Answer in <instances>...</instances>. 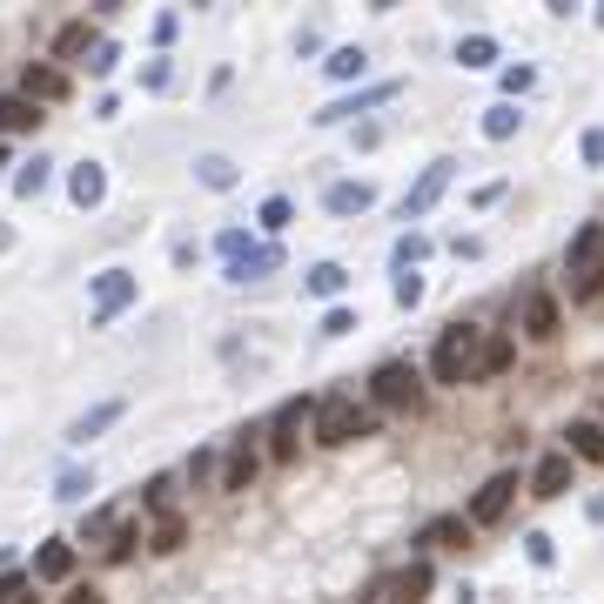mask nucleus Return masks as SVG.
I'll return each mask as SVG.
<instances>
[{"instance_id":"nucleus-1","label":"nucleus","mask_w":604,"mask_h":604,"mask_svg":"<svg viewBox=\"0 0 604 604\" xmlns=\"http://www.w3.org/2000/svg\"><path fill=\"white\" fill-rule=\"evenodd\" d=\"M423 397H430V383H423L417 363L390 356V363H376V369H369V410H376V417H417Z\"/></svg>"},{"instance_id":"nucleus-2","label":"nucleus","mask_w":604,"mask_h":604,"mask_svg":"<svg viewBox=\"0 0 604 604\" xmlns=\"http://www.w3.org/2000/svg\"><path fill=\"white\" fill-rule=\"evenodd\" d=\"M477 356H483V329L451 322L430 350V383L436 390H464V383H477Z\"/></svg>"},{"instance_id":"nucleus-3","label":"nucleus","mask_w":604,"mask_h":604,"mask_svg":"<svg viewBox=\"0 0 604 604\" xmlns=\"http://www.w3.org/2000/svg\"><path fill=\"white\" fill-rule=\"evenodd\" d=\"M383 417L376 410H356V397L350 390H329V397H316V417H309V436L322 451H343V444H356V436H369Z\"/></svg>"},{"instance_id":"nucleus-4","label":"nucleus","mask_w":604,"mask_h":604,"mask_svg":"<svg viewBox=\"0 0 604 604\" xmlns=\"http://www.w3.org/2000/svg\"><path fill=\"white\" fill-rule=\"evenodd\" d=\"M141 303V276L135 269H101V276H88V329H107V322H122L128 309Z\"/></svg>"},{"instance_id":"nucleus-5","label":"nucleus","mask_w":604,"mask_h":604,"mask_svg":"<svg viewBox=\"0 0 604 604\" xmlns=\"http://www.w3.org/2000/svg\"><path fill=\"white\" fill-rule=\"evenodd\" d=\"M403 94V81H369V88H350V94H337V101H322L316 107V128H343V122H356V115H369V107H383V101H397Z\"/></svg>"},{"instance_id":"nucleus-6","label":"nucleus","mask_w":604,"mask_h":604,"mask_svg":"<svg viewBox=\"0 0 604 604\" xmlns=\"http://www.w3.org/2000/svg\"><path fill=\"white\" fill-rule=\"evenodd\" d=\"M451 182H457V161H451V155H436L430 169H423V175H417V182L403 189L397 215H403V223H423V215H430L436 202H444V189H451Z\"/></svg>"},{"instance_id":"nucleus-7","label":"nucleus","mask_w":604,"mask_h":604,"mask_svg":"<svg viewBox=\"0 0 604 604\" xmlns=\"http://www.w3.org/2000/svg\"><path fill=\"white\" fill-rule=\"evenodd\" d=\"M517 490H524V483H517V470L483 477V483H477V498H470V511H464V517H470V531L504 524V517H511V504H517Z\"/></svg>"},{"instance_id":"nucleus-8","label":"nucleus","mask_w":604,"mask_h":604,"mask_svg":"<svg viewBox=\"0 0 604 604\" xmlns=\"http://www.w3.org/2000/svg\"><path fill=\"white\" fill-rule=\"evenodd\" d=\"M430 584H436L430 558H410L403 571H390V578L369 584V604H376V597H383V604H430Z\"/></svg>"},{"instance_id":"nucleus-9","label":"nucleus","mask_w":604,"mask_h":604,"mask_svg":"<svg viewBox=\"0 0 604 604\" xmlns=\"http://www.w3.org/2000/svg\"><path fill=\"white\" fill-rule=\"evenodd\" d=\"M316 417V397H289L276 417H269V464H296V436Z\"/></svg>"},{"instance_id":"nucleus-10","label":"nucleus","mask_w":604,"mask_h":604,"mask_svg":"<svg viewBox=\"0 0 604 604\" xmlns=\"http://www.w3.org/2000/svg\"><path fill=\"white\" fill-rule=\"evenodd\" d=\"M75 565H81V544H75V537H41L27 578H34V584H75Z\"/></svg>"},{"instance_id":"nucleus-11","label":"nucleus","mask_w":604,"mask_h":604,"mask_svg":"<svg viewBox=\"0 0 604 604\" xmlns=\"http://www.w3.org/2000/svg\"><path fill=\"white\" fill-rule=\"evenodd\" d=\"M255 470H262V451H255V430H242L236 444L223 451V477H215V490H223V498H242V490L255 483Z\"/></svg>"},{"instance_id":"nucleus-12","label":"nucleus","mask_w":604,"mask_h":604,"mask_svg":"<svg viewBox=\"0 0 604 604\" xmlns=\"http://www.w3.org/2000/svg\"><path fill=\"white\" fill-rule=\"evenodd\" d=\"M14 94L34 101V107H54V101H68V94H75V81H68V68H54V61H27Z\"/></svg>"},{"instance_id":"nucleus-13","label":"nucleus","mask_w":604,"mask_h":604,"mask_svg":"<svg viewBox=\"0 0 604 604\" xmlns=\"http://www.w3.org/2000/svg\"><path fill=\"white\" fill-rule=\"evenodd\" d=\"M571 490H578V464H571L565 451L537 457V470H531V498H544V504H551V498H571Z\"/></svg>"},{"instance_id":"nucleus-14","label":"nucleus","mask_w":604,"mask_h":604,"mask_svg":"<svg viewBox=\"0 0 604 604\" xmlns=\"http://www.w3.org/2000/svg\"><path fill=\"white\" fill-rule=\"evenodd\" d=\"M128 417V403L122 397H107V403H94V410H81L75 423H68V451H88L94 444V436H107V430H115Z\"/></svg>"},{"instance_id":"nucleus-15","label":"nucleus","mask_w":604,"mask_h":604,"mask_svg":"<svg viewBox=\"0 0 604 604\" xmlns=\"http://www.w3.org/2000/svg\"><path fill=\"white\" fill-rule=\"evenodd\" d=\"M94 47H101V27H94V21L81 14V21H68L61 34H54V47H47V61H54V68H68V61H88Z\"/></svg>"},{"instance_id":"nucleus-16","label":"nucleus","mask_w":604,"mask_h":604,"mask_svg":"<svg viewBox=\"0 0 604 604\" xmlns=\"http://www.w3.org/2000/svg\"><path fill=\"white\" fill-rule=\"evenodd\" d=\"M457 544H470V517H464V511H444V517H430V524L417 531V558H430V551H457Z\"/></svg>"},{"instance_id":"nucleus-17","label":"nucleus","mask_w":604,"mask_h":604,"mask_svg":"<svg viewBox=\"0 0 604 604\" xmlns=\"http://www.w3.org/2000/svg\"><path fill=\"white\" fill-rule=\"evenodd\" d=\"M276 269H283V242H255L242 262H229V269H223V283L249 289V283H262V276H276Z\"/></svg>"},{"instance_id":"nucleus-18","label":"nucleus","mask_w":604,"mask_h":604,"mask_svg":"<svg viewBox=\"0 0 604 604\" xmlns=\"http://www.w3.org/2000/svg\"><path fill=\"white\" fill-rule=\"evenodd\" d=\"M558 322H565V303H558L551 289H531V296H524V337H531V343H551Z\"/></svg>"},{"instance_id":"nucleus-19","label":"nucleus","mask_w":604,"mask_h":604,"mask_svg":"<svg viewBox=\"0 0 604 604\" xmlns=\"http://www.w3.org/2000/svg\"><path fill=\"white\" fill-rule=\"evenodd\" d=\"M68 202L75 208H101L107 202V161H75L68 169Z\"/></svg>"},{"instance_id":"nucleus-20","label":"nucleus","mask_w":604,"mask_h":604,"mask_svg":"<svg viewBox=\"0 0 604 604\" xmlns=\"http://www.w3.org/2000/svg\"><path fill=\"white\" fill-rule=\"evenodd\" d=\"M54 169H61V161H54V155H41V148H34V155L21 161V169H14V195H21V202H41V195L54 189Z\"/></svg>"},{"instance_id":"nucleus-21","label":"nucleus","mask_w":604,"mask_h":604,"mask_svg":"<svg viewBox=\"0 0 604 604\" xmlns=\"http://www.w3.org/2000/svg\"><path fill=\"white\" fill-rule=\"evenodd\" d=\"M565 457H571V464H604V423H597V417H578V423L565 430Z\"/></svg>"},{"instance_id":"nucleus-22","label":"nucleus","mask_w":604,"mask_h":604,"mask_svg":"<svg viewBox=\"0 0 604 604\" xmlns=\"http://www.w3.org/2000/svg\"><path fill=\"white\" fill-rule=\"evenodd\" d=\"M94 490H101L94 464H61V470H54V504H88Z\"/></svg>"},{"instance_id":"nucleus-23","label":"nucleus","mask_w":604,"mask_h":604,"mask_svg":"<svg viewBox=\"0 0 604 604\" xmlns=\"http://www.w3.org/2000/svg\"><path fill=\"white\" fill-rule=\"evenodd\" d=\"M195 182H202L208 195H229V189L242 182V169H236L223 148H208V155H195Z\"/></svg>"},{"instance_id":"nucleus-24","label":"nucleus","mask_w":604,"mask_h":604,"mask_svg":"<svg viewBox=\"0 0 604 604\" xmlns=\"http://www.w3.org/2000/svg\"><path fill=\"white\" fill-rule=\"evenodd\" d=\"M322 208H329V215H369V208H376V189H369V182H329V189H322Z\"/></svg>"},{"instance_id":"nucleus-25","label":"nucleus","mask_w":604,"mask_h":604,"mask_svg":"<svg viewBox=\"0 0 604 604\" xmlns=\"http://www.w3.org/2000/svg\"><path fill=\"white\" fill-rule=\"evenodd\" d=\"M597 262H604V223H584L571 236V249H565V269H571V276H584V269H597Z\"/></svg>"},{"instance_id":"nucleus-26","label":"nucleus","mask_w":604,"mask_h":604,"mask_svg":"<svg viewBox=\"0 0 604 604\" xmlns=\"http://www.w3.org/2000/svg\"><path fill=\"white\" fill-rule=\"evenodd\" d=\"M303 289H309L316 303H337V296L350 289V269H343V262H316V269H303Z\"/></svg>"},{"instance_id":"nucleus-27","label":"nucleus","mask_w":604,"mask_h":604,"mask_svg":"<svg viewBox=\"0 0 604 604\" xmlns=\"http://www.w3.org/2000/svg\"><path fill=\"white\" fill-rule=\"evenodd\" d=\"M34 128H41V107L21 101V94H0V141H8V135H34Z\"/></svg>"},{"instance_id":"nucleus-28","label":"nucleus","mask_w":604,"mask_h":604,"mask_svg":"<svg viewBox=\"0 0 604 604\" xmlns=\"http://www.w3.org/2000/svg\"><path fill=\"white\" fill-rule=\"evenodd\" d=\"M182 544H189V517H182V511L155 517V531H148V551H155V558H175Z\"/></svg>"},{"instance_id":"nucleus-29","label":"nucleus","mask_w":604,"mask_h":604,"mask_svg":"<svg viewBox=\"0 0 604 604\" xmlns=\"http://www.w3.org/2000/svg\"><path fill=\"white\" fill-rule=\"evenodd\" d=\"M511 363H517V343H511V337H483V356H477V383H498Z\"/></svg>"},{"instance_id":"nucleus-30","label":"nucleus","mask_w":604,"mask_h":604,"mask_svg":"<svg viewBox=\"0 0 604 604\" xmlns=\"http://www.w3.org/2000/svg\"><path fill=\"white\" fill-rule=\"evenodd\" d=\"M517 128H524V107L517 101H490L483 107V141H511Z\"/></svg>"},{"instance_id":"nucleus-31","label":"nucleus","mask_w":604,"mask_h":604,"mask_svg":"<svg viewBox=\"0 0 604 604\" xmlns=\"http://www.w3.org/2000/svg\"><path fill=\"white\" fill-rule=\"evenodd\" d=\"M289 223H296V202H289V195H262V208H255V229H262L269 242H276Z\"/></svg>"},{"instance_id":"nucleus-32","label":"nucleus","mask_w":604,"mask_h":604,"mask_svg":"<svg viewBox=\"0 0 604 604\" xmlns=\"http://www.w3.org/2000/svg\"><path fill=\"white\" fill-rule=\"evenodd\" d=\"M430 249H436V242H430L423 229H403V236L390 242V262H397V269H423V262H430Z\"/></svg>"},{"instance_id":"nucleus-33","label":"nucleus","mask_w":604,"mask_h":604,"mask_svg":"<svg viewBox=\"0 0 604 604\" xmlns=\"http://www.w3.org/2000/svg\"><path fill=\"white\" fill-rule=\"evenodd\" d=\"M457 68H470V75L477 68H498V41H490V34H464L457 41Z\"/></svg>"},{"instance_id":"nucleus-34","label":"nucleus","mask_w":604,"mask_h":604,"mask_svg":"<svg viewBox=\"0 0 604 604\" xmlns=\"http://www.w3.org/2000/svg\"><path fill=\"white\" fill-rule=\"evenodd\" d=\"M322 75H329V81H363V75H369V54H363V47H337V54L322 61Z\"/></svg>"},{"instance_id":"nucleus-35","label":"nucleus","mask_w":604,"mask_h":604,"mask_svg":"<svg viewBox=\"0 0 604 604\" xmlns=\"http://www.w3.org/2000/svg\"><path fill=\"white\" fill-rule=\"evenodd\" d=\"M175 88V54H148L141 61V94H169Z\"/></svg>"},{"instance_id":"nucleus-36","label":"nucleus","mask_w":604,"mask_h":604,"mask_svg":"<svg viewBox=\"0 0 604 604\" xmlns=\"http://www.w3.org/2000/svg\"><path fill=\"white\" fill-rule=\"evenodd\" d=\"M135 544H141V524H128V517H122V524H115V537L101 544V558H107V565H128V558H135Z\"/></svg>"},{"instance_id":"nucleus-37","label":"nucleus","mask_w":604,"mask_h":604,"mask_svg":"<svg viewBox=\"0 0 604 604\" xmlns=\"http://www.w3.org/2000/svg\"><path fill=\"white\" fill-rule=\"evenodd\" d=\"M169 498H175V477L161 470V477H148L141 483V511H155V517H169Z\"/></svg>"},{"instance_id":"nucleus-38","label":"nucleus","mask_w":604,"mask_h":604,"mask_svg":"<svg viewBox=\"0 0 604 604\" xmlns=\"http://www.w3.org/2000/svg\"><path fill=\"white\" fill-rule=\"evenodd\" d=\"M524 558H531L537 571H551V565H558V537H551V531H524Z\"/></svg>"},{"instance_id":"nucleus-39","label":"nucleus","mask_w":604,"mask_h":604,"mask_svg":"<svg viewBox=\"0 0 604 604\" xmlns=\"http://www.w3.org/2000/svg\"><path fill=\"white\" fill-rule=\"evenodd\" d=\"M81 68H88L94 81H107V75H115V68H122V41H107V34H101V47L88 54V61H81Z\"/></svg>"},{"instance_id":"nucleus-40","label":"nucleus","mask_w":604,"mask_h":604,"mask_svg":"<svg viewBox=\"0 0 604 604\" xmlns=\"http://www.w3.org/2000/svg\"><path fill=\"white\" fill-rule=\"evenodd\" d=\"M316 329H322V337H350V329H363V316H356V309H350V303H329V309H322V322H316Z\"/></svg>"},{"instance_id":"nucleus-41","label":"nucleus","mask_w":604,"mask_h":604,"mask_svg":"<svg viewBox=\"0 0 604 604\" xmlns=\"http://www.w3.org/2000/svg\"><path fill=\"white\" fill-rule=\"evenodd\" d=\"M115 524H122L115 511H88V517H81V537H75V544H107V537H115Z\"/></svg>"},{"instance_id":"nucleus-42","label":"nucleus","mask_w":604,"mask_h":604,"mask_svg":"<svg viewBox=\"0 0 604 604\" xmlns=\"http://www.w3.org/2000/svg\"><path fill=\"white\" fill-rule=\"evenodd\" d=\"M249 249H255V236H249V229H223V236H215V255H223V269H229V262H242Z\"/></svg>"},{"instance_id":"nucleus-43","label":"nucleus","mask_w":604,"mask_h":604,"mask_svg":"<svg viewBox=\"0 0 604 604\" xmlns=\"http://www.w3.org/2000/svg\"><path fill=\"white\" fill-rule=\"evenodd\" d=\"M182 470H189V483H215V477H223V457L202 444V451H189V464H182Z\"/></svg>"},{"instance_id":"nucleus-44","label":"nucleus","mask_w":604,"mask_h":604,"mask_svg":"<svg viewBox=\"0 0 604 604\" xmlns=\"http://www.w3.org/2000/svg\"><path fill=\"white\" fill-rule=\"evenodd\" d=\"M390 296H397V309H417V303H423V276H417V269H397Z\"/></svg>"},{"instance_id":"nucleus-45","label":"nucleus","mask_w":604,"mask_h":604,"mask_svg":"<svg viewBox=\"0 0 604 604\" xmlns=\"http://www.w3.org/2000/svg\"><path fill=\"white\" fill-rule=\"evenodd\" d=\"M175 34H182V14H175V8H161V14H155V27H148L155 54H169V41H175Z\"/></svg>"},{"instance_id":"nucleus-46","label":"nucleus","mask_w":604,"mask_h":604,"mask_svg":"<svg viewBox=\"0 0 604 604\" xmlns=\"http://www.w3.org/2000/svg\"><path fill=\"white\" fill-rule=\"evenodd\" d=\"M537 88V68L531 61H517V68H504V101H524Z\"/></svg>"},{"instance_id":"nucleus-47","label":"nucleus","mask_w":604,"mask_h":604,"mask_svg":"<svg viewBox=\"0 0 604 604\" xmlns=\"http://www.w3.org/2000/svg\"><path fill=\"white\" fill-rule=\"evenodd\" d=\"M597 296H604V262H597V269H584V276L571 283V303H597Z\"/></svg>"},{"instance_id":"nucleus-48","label":"nucleus","mask_w":604,"mask_h":604,"mask_svg":"<svg viewBox=\"0 0 604 604\" xmlns=\"http://www.w3.org/2000/svg\"><path fill=\"white\" fill-rule=\"evenodd\" d=\"M578 161H584V169H604V128H584L578 135Z\"/></svg>"},{"instance_id":"nucleus-49","label":"nucleus","mask_w":604,"mask_h":604,"mask_svg":"<svg viewBox=\"0 0 604 604\" xmlns=\"http://www.w3.org/2000/svg\"><path fill=\"white\" fill-rule=\"evenodd\" d=\"M27 591H34V578H27V571H0V604H21Z\"/></svg>"},{"instance_id":"nucleus-50","label":"nucleus","mask_w":604,"mask_h":604,"mask_svg":"<svg viewBox=\"0 0 604 604\" xmlns=\"http://www.w3.org/2000/svg\"><path fill=\"white\" fill-rule=\"evenodd\" d=\"M61 604H107V591H101V584H81V578H75V584H68V597H61Z\"/></svg>"},{"instance_id":"nucleus-51","label":"nucleus","mask_w":604,"mask_h":604,"mask_svg":"<svg viewBox=\"0 0 604 604\" xmlns=\"http://www.w3.org/2000/svg\"><path fill=\"white\" fill-rule=\"evenodd\" d=\"M88 115H94V122H115V115H122V101H115V94H94Z\"/></svg>"},{"instance_id":"nucleus-52","label":"nucleus","mask_w":604,"mask_h":604,"mask_svg":"<svg viewBox=\"0 0 604 604\" xmlns=\"http://www.w3.org/2000/svg\"><path fill=\"white\" fill-rule=\"evenodd\" d=\"M202 262V242H175V269H195Z\"/></svg>"},{"instance_id":"nucleus-53","label":"nucleus","mask_w":604,"mask_h":604,"mask_svg":"<svg viewBox=\"0 0 604 604\" xmlns=\"http://www.w3.org/2000/svg\"><path fill=\"white\" fill-rule=\"evenodd\" d=\"M0 169H21V161H14V148H8V141H0Z\"/></svg>"},{"instance_id":"nucleus-54","label":"nucleus","mask_w":604,"mask_h":604,"mask_svg":"<svg viewBox=\"0 0 604 604\" xmlns=\"http://www.w3.org/2000/svg\"><path fill=\"white\" fill-rule=\"evenodd\" d=\"M584 511H591V524H604V498H591V504H584Z\"/></svg>"},{"instance_id":"nucleus-55","label":"nucleus","mask_w":604,"mask_h":604,"mask_svg":"<svg viewBox=\"0 0 604 604\" xmlns=\"http://www.w3.org/2000/svg\"><path fill=\"white\" fill-rule=\"evenodd\" d=\"M8 249H14V229H8V223H0V255H8Z\"/></svg>"},{"instance_id":"nucleus-56","label":"nucleus","mask_w":604,"mask_h":604,"mask_svg":"<svg viewBox=\"0 0 604 604\" xmlns=\"http://www.w3.org/2000/svg\"><path fill=\"white\" fill-rule=\"evenodd\" d=\"M21 604H41V597H34V591H27V597H21Z\"/></svg>"}]
</instances>
